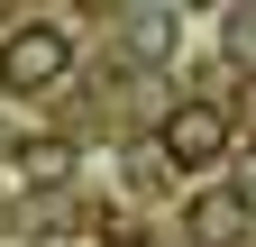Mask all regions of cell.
I'll list each match as a JSON object with an SVG mask.
<instances>
[{"label": "cell", "instance_id": "cell-1", "mask_svg": "<svg viewBox=\"0 0 256 247\" xmlns=\"http://www.w3.org/2000/svg\"><path fill=\"white\" fill-rule=\"evenodd\" d=\"M74 74V28H55V18H28V28H10L0 37V92H46V82H64Z\"/></svg>", "mask_w": 256, "mask_h": 247}, {"label": "cell", "instance_id": "cell-2", "mask_svg": "<svg viewBox=\"0 0 256 247\" xmlns=\"http://www.w3.org/2000/svg\"><path fill=\"white\" fill-rule=\"evenodd\" d=\"M220 146H229V110H220V101H174L165 128H156V156H165L174 174L220 165Z\"/></svg>", "mask_w": 256, "mask_h": 247}, {"label": "cell", "instance_id": "cell-3", "mask_svg": "<svg viewBox=\"0 0 256 247\" xmlns=\"http://www.w3.org/2000/svg\"><path fill=\"white\" fill-rule=\"evenodd\" d=\"M183 229H192V247H229V238H247V192H238V183H210V192H192Z\"/></svg>", "mask_w": 256, "mask_h": 247}, {"label": "cell", "instance_id": "cell-4", "mask_svg": "<svg viewBox=\"0 0 256 247\" xmlns=\"http://www.w3.org/2000/svg\"><path fill=\"white\" fill-rule=\"evenodd\" d=\"M10 174H18V183H37V192H55V183L74 174V146H64V138H28L18 156H10Z\"/></svg>", "mask_w": 256, "mask_h": 247}, {"label": "cell", "instance_id": "cell-5", "mask_svg": "<svg viewBox=\"0 0 256 247\" xmlns=\"http://www.w3.org/2000/svg\"><path fill=\"white\" fill-rule=\"evenodd\" d=\"M220 46H229V64H256V10H229V28H220Z\"/></svg>", "mask_w": 256, "mask_h": 247}, {"label": "cell", "instance_id": "cell-6", "mask_svg": "<svg viewBox=\"0 0 256 247\" xmlns=\"http://www.w3.org/2000/svg\"><path fill=\"white\" fill-rule=\"evenodd\" d=\"M128 28H138V46H146V55H165V28H174V18H165V10H138Z\"/></svg>", "mask_w": 256, "mask_h": 247}, {"label": "cell", "instance_id": "cell-7", "mask_svg": "<svg viewBox=\"0 0 256 247\" xmlns=\"http://www.w3.org/2000/svg\"><path fill=\"white\" fill-rule=\"evenodd\" d=\"M110 247H146V238H110Z\"/></svg>", "mask_w": 256, "mask_h": 247}]
</instances>
